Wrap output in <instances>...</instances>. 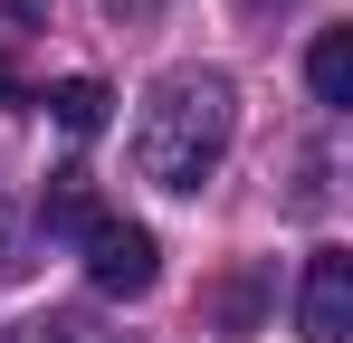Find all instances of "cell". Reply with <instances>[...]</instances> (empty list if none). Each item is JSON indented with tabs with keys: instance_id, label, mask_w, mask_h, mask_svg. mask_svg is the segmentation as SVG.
Wrapping results in <instances>:
<instances>
[{
	"instance_id": "5b68a950",
	"label": "cell",
	"mask_w": 353,
	"mask_h": 343,
	"mask_svg": "<svg viewBox=\"0 0 353 343\" xmlns=\"http://www.w3.org/2000/svg\"><path fill=\"white\" fill-rule=\"evenodd\" d=\"M39 105H48V124H58V134H77V143H86V134H105V105H115V96H105V76H58Z\"/></svg>"
},
{
	"instance_id": "7a4b0ae2",
	"label": "cell",
	"mask_w": 353,
	"mask_h": 343,
	"mask_svg": "<svg viewBox=\"0 0 353 343\" xmlns=\"http://www.w3.org/2000/svg\"><path fill=\"white\" fill-rule=\"evenodd\" d=\"M77 248H86L96 295H124V305H134V295H153V277H163V267H153V258H163V248H153V229H143V220H115V210H96Z\"/></svg>"
},
{
	"instance_id": "ba28073f",
	"label": "cell",
	"mask_w": 353,
	"mask_h": 343,
	"mask_svg": "<svg viewBox=\"0 0 353 343\" xmlns=\"http://www.w3.org/2000/svg\"><path fill=\"white\" fill-rule=\"evenodd\" d=\"M0 343H77V324H10Z\"/></svg>"
},
{
	"instance_id": "30bf717a",
	"label": "cell",
	"mask_w": 353,
	"mask_h": 343,
	"mask_svg": "<svg viewBox=\"0 0 353 343\" xmlns=\"http://www.w3.org/2000/svg\"><path fill=\"white\" fill-rule=\"evenodd\" d=\"M239 10H277V0H239Z\"/></svg>"
},
{
	"instance_id": "9c48e42d",
	"label": "cell",
	"mask_w": 353,
	"mask_h": 343,
	"mask_svg": "<svg viewBox=\"0 0 353 343\" xmlns=\"http://www.w3.org/2000/svg\"><path fill=\"white\" fill-rule=\"evenodd\" d=\"M105 10H115V19H153L163 0H105Z\"/></svg>"
},
{
	"instance_id": "277c9868",
	"label": "cell",
	"mask_w": 353,
	"mask_h": 343,
	"mask_svg": "<svg viewBox=\"0 0 353 343\" xmlns=\"http://www.w3.org/2000/svg\"><path fill=\"white\" fill-rule=\"evenodd\" d=\"M86 220H96V172H86V163L48 172V191H39V229H48V238H86Z\"/></svg>"
},
{
	"instance_id": "52a82bcc",
	"label": "cell",
	"mask_w": 353,
	"mask_h": 343,
	"mask_svg": "<svg viewBox=\"0 0 353 343\" xmlns=\"http://www.w3.org/2000/svg\"><path fill=\"white\" fill-rule=\"evenodd\" d=\"M258 305H268V267H239L230 286H210V315H220V334H258Z\"/></svg>"
},
{
	"instance_id": "6da1fadb",
	"label": "cell",
	"mask_w": 353,
	"mask_h": 343,
	"mask_svg": "<svg viewBox=\"0 0 353 343\" xmlns=\"http://www.w3.org/2000/svg\"><path fill=\"white\" fill-rule=\"evenodd\" d=\"M230 134H239V86L220 67H172L143 114H134V172L153 181V191H201L210 172L230 163Z\"/></svg>"
},
{
	"instance_id": "8992f818",
	"label": "cell",
	"mask_w": 353,
	"mask_h": 343,
	"mask_svg": "<svg viewBox=\"0 0 353 343\" xmlns=\"http://www.w3.org/2000/svg\"><path fill=\"white\" fill-rule=\"evenodd\" d=\"M305 86H315V105H353V29H315Z\"/></svg>"
},
{
	"instance_id": "3957f363",
	"label": "cell",
	"mask_w": 353,
	"mask_h": 343,
	"mask_svg": "<svg viewBox=\"0 0 353 343\" xmlns=\"http://www.w3.org/2000/svg\"><path fill=\"white\" fill-rule=\"evenodd\" d=\"M296 334H305V343H344L353 334V258H344V248H315V258H305Z\"/></svg>"
}]
</instances>
